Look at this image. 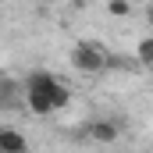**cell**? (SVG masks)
Returning a JSON list of instances; mask_svg holds the SVG:
<instances>
[{
  "mask_svg": "<svg viewBox=\"0 0 153 153\" xmlns=\"http://www.w3.org/2000/svg\"><path fill=\"white\" fill-rule=\"evenodd\" d=\"M71 68L85 71V75H100V71H107V57H103L100 46H93V43H78L75 50H71Z\"/></svg>",
  "mask_w": 153,
  "mask_h": 153,
  "instance_id": "obj_2",
  "label": "cell"
},
{
  "mask_svg": "<svg viewBox=\"0 0 153 153\" xmlns=\"http://www.w3.org/2000/svg\"><path fill=\"white\" fill-rule=\"evenodd\" d=\"M139 64H146V68H153V36L139 43Z\"/></svg>",
  "mask_w": 153,
  "mask_h": 153,
  "instance_id": "obj_6",
  "label": "cell"
},
{
  "mask_svg": "<svg viewBox=\"0 0 153 153\" xmlns=\"http://www.w3.org/2000/svg\"><path fill=\"white\" fill-rule=\"evenodd\" d=\"M29 150V139L14 128H0V153H25Z\"/></svg>",
  "mask_w": 153,
  "mask_h": 153,
  "instance_id": "obj_4",
  "label": "cell"
},
{
  "mask_svg": "<svg viewBox=\"0 0 153 153\" xmlns=\"http://www.w3.org/2000/svg\"><path fill=\"white\" fill-rule=\"evenodd\" d=\"M22 96H25L29 111L39 114V117H46V114H53V111H61V107H68V100H71L68 85L57 82L50 71H32V75L25 78V85H22Z\"/></svg>",
  "mask_w": 153,
  "mask_h": 153,
  "instance_id": "obj_1",
  "label": "cell"
},
{
  "mask_svg": "<svg viewBox=\"0 0 153 153\" xmlns=\"http://www.w3.org/2000/svg\"><path fill=\"white\" fill-rule=\"evenodd\" d=\"M14 100H18V82H14V78H0V103H14Z\"/></svg>",
  "mask_w": 153,
  "mask_h": 153,
  "instance_id": "obj_5",
  "label": "cell"
},
{
  "mask_svg": "<svg viewBox=\"0 0 153 153\" xmlns=\"http://www.w3.org/2000/svg\"><path fill=\"white\" fill-rule=\"evenodd\" d=\"M0 107H4V103H0Z\"/></svg>",
  "mask_w": 153,
  "mask_h": 153,
  "instance_id": "obj_9",
  "label": "cell"
},
{
  "mask_svg": "<svg viewBox=\"0 0 153 153\" xmlns=\"http://www.w3.org/2000/svg\"><path fill=\"white\" fill-rule=\"evenodd\" d=\"M107 11H111L114 18H128V14H132V4H128V0H111Z\"/></svg>",
  "mask_w": 153,
  "mask_h": 153,
  "instance_id": "obj_7",
  "label": "cell"
},
{
  "mask_svg": "<svg viewBox=\"0 0 153 153\" xmlns=\"http://www.w3.org/2000/svg\"><path fill=\"white\" fill-rule=\"evenodd\" d=\"M89 135L96 143H114L117 135H121V125L111 121V117H96V121H89Z\"/></svg>",
  "mask_w": 153,
  "mask_h": 153,
  "instance_id": "obj_3",
  "label": "cell"
},
{
  "mask_svg": "<svg viewBox=\"0 0 153 153\" xmlns=\"http://www.w3.org/2000/svg\"><path fill=\"white\" fill-rule=\"evenodd\" d=\"M146 18H150V25H153V7H146Z\"/></svg>",
  "mask_w": 153,
  "mask_h": 153,
  "instance_id": "obj_8",
  "label": "cell"
}]
</instances>
